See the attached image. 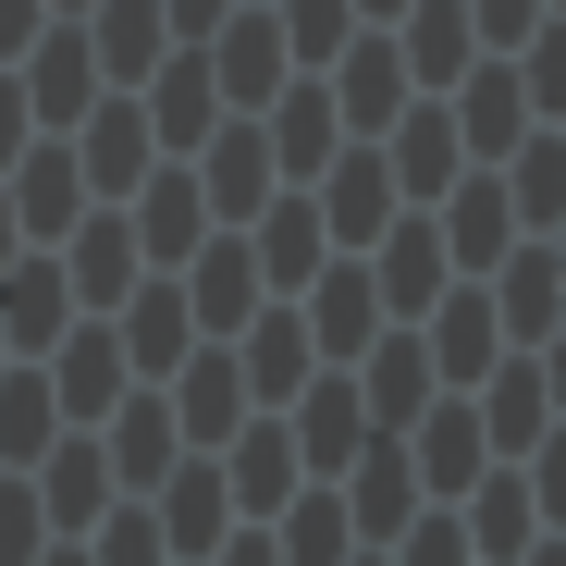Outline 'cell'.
<instances>
[{
  "mask_svg": "<svg viewBox=\"0 0 566 566\" xmlns=\"http://www.w3.org/2000/svg\"><path fill=\"white\" fill-rule=\"evenodd\" d=\"M407 455H419V493H443V505H455V493H468V468L493 455V431H481V407H443V395H431Z\"/></svg>",
  "mask_w": 566,
  "mask_h": 566,
  "instance_id": "83f0119b",
  "label": "cell"
},
{
  "mask_svg": "<svg viewBox=\"0 0 566 566\" xmlns=\"http://www.w3.org/2000/svg\"><path fill=\"white\" fill-rule=\"evenodd\" d=\"M198 148H210V172H198L210 222H247V210L271 198V136H259V124H210Z\"/></svg>",
  "mask_w": 566,
  "mask_h": 566,
  "instance_id": "d4e9b609",
  "label": "cell"
},
{
  "mask_svg": "<svg viewBox=\"0 0 566 566\" xmlns=\"http://www.w3.org/2000/svg\"><path fill=\"white\" fill-rule=\"evenodd\" d=\"M530 542H542V505H530V481L505 468V481H493L481 505H468V554H481V566H517Z\"/></svg>",
  "mask_w": 566,
  "mask_h": 566,
  "instance_id": "d590c367",
  "label": "cell"
},
{
  "mask_svg": "<svg viewBox=\"0 0 566 566\" xmlns=\"http://www.w3.org/2000/svg\"><path fill=\"white\" fill-rule=\"evenodd\" d=\"M505 160H517V185H505V198H517V222H530V234H554V222H566V136L542 124V136H517Z\"/></svg>",
  "mask_w": 566,
  "mask_h": 566,
  "instance_id": "74e56055",
  "label": "cell"
},
{
  "mask_svg": "<svg viewBox=\"0 0 566 566\" xmlns=\"http://www.w3.org/2000/svg\"><path fill=\"white\" fill-rule=\"evenodd\" d=\"M542 407H554L542 369H505V357L481 369V431H493V455H530V443H542Z\"/></svg>",
  "mask_w": 566,
  "mask_h": 566,
  "instance_id": "e575fe53",
  "label": "cell"
},
{
  "mask_svg": "<svg viewBox=\"0 0 566 566\" xmlns=\"http://www.w3.org/2000/svg\"><path fill=\"white\" fill-rule=\"evenodd\" d=\"M283 431H296V455L333 481V468L369 443V407H357V382H296V419H283Z\"/></svg>",
  "mask_w": 566,
  "mask_h": 566,
  "instance_id": "f546056e",
  "label": "cell"
},
{
  "mask_svg": "<svg viewBox=\"0 0 566 566\" xmlns=\"http://www.w3.org/2000/svg\"><path fill=\"white\" fill-rule=\"evenodd\" d=\"M172 455H185L172 407H160V395H124V407H112V481H136V493H148V481H160Z\"/></svg>",
  "mask_w": 566,
  "mask_h": 566,
  "instance_id": "d6a6232c",
  "label": "cell"
},
{
  "mask_svg": "<svg viewBox=\"0 0 566 566\" xmlns=\"http://www.w3.org/2000/svg\"><path fill=\"white\" fill-rule=\"evenodd\" d=\"M247 259H259V283H271V296H296V283L333 259L321 198H259V210H247Z\"/></svg>",
  "mask_w": 566,
  "mask_h": 566,
  "instance_id": "5bb4252c",
  "label": "cell"
},
{
  "mask_svg": "<svg viewBox=\"0 0 566 566\" xmlns=\"http://www.w3.org/2000/svg\"><path fill=\"white\" fill-rule=\"evenodd\" d=\"M38 25H50V0H0V62H25Z\"/></svg>",
  "mask_w": 566,
  "mask_h": 566,
  "instance_id": "c3c4849f",
  "label": "cell"
},
{
  "mask_svg": "<svg viewBox=\"0 0 566 566\" xmlns=\"http://www.w3.org/2000/svg\"><path fill=\"white\" fill-rule=\"evenodd\" d=\"M517 50H530V62H517V86H530V112H542V124H566V25H530Z\"/></svg>",
  "mask_w": 566,
  "mask_h": 566,
  "instance_id": "ab89813d",
  "label": "cell"
},
{
  "mask_svg": "<svg viewBox=\"0 0 566 566\" xmlns=\"http://www.w3.org/2000/svg\"><path fill=\"white\" fill-rule=\"evenodd\" d=\"M517 566H566V530H542V542H530V554H517Z\"/></svg>",
  "mask_w": 566,
  "mask_h": 566,
  "instance_id": "816d5d0a",
  "label": "cell"
},
{
  "mask_svg": "<svg viewBox=\"0 0 566 566\" xmlns=\"http://www.w3.org/2000/svg\"><path fill=\"white\" fill-rule=\"evenodd\" d=\"M148 493H160L148 517H160V542H172V554H210V542H222V517H234V493H222V455H198V468H160Z\"/></svg>",
  "mask_w": 566,
  "mask_h": 566,
  "instance_id": "7402d4cb",
  "label": "cell"
},
{
  "mask_svg": "<svg viewBox=\"0 0 566 566\" xmlns=\"http://www.w3.org/2000/svg\"><path fill=\"white\" fill-rule=\"evenodd\" d=\"M124 222H136V247H148V271H185V259L210 247V198H198V172H185V160H172V172L148 185V198H136Z\"/></svg>",
  "mask_w": 566,
  "mask_h": 566,
  "instance_id": "ffe728a7",
  "label": "cell"
},
{
  "mask_svg": "<svg viewBox=\"0 0 566 566\" xmlns=\"http://www.w3.org/2000/svg\"><path fill=\"white\" fill-rule=\"evenodd\" d=\"M259 136H271V172H296V185H321V160L345 148V112H333V86H296V99H283V112H271Z\"/></svg>",
  "mask_w": 566,
  "mask_h": 566,
  "instance_id": "4dcf8cb0",
  "label": "cell"
},
{
  "mask_svg": "<svg viewBox=\"0 0 566 566\" xmlns=\"http://www.w3.org/2000/svg\"><path fill=\"white\" fill-rule=\"evenodd\" d=\"M222 345H234V369H247V407H296V382L321 369V345H308L296 308H247V333H222Z\"/></svg>",
  "mask_w": 566,
  "mask_h": 566,
  "instance_id": "277c9868",
  "label": "cell"
},
{
  "mask_svg": "<svg viewBox=\"0 0 566 566\" xmlns=\"http://www.w3.org/2000/svg\"><path fill=\"white\" fill-rule=\"evenodd\" d=\"M542 395H554V407H566V321H554V333H542Z\"/></svg>",
  "mask_w": 566,
  "mask_h": 566,
  "instance_id": "f907efd6",
  "label": "cell"
},
{
  "mask_svg": "<svg viewBox=\"0 0 566 566\" xmlns=\"http://www.w3.org/2000/svg\"><path fill=\"white\" fill-rule=\"evenodd\" d=\"M86 50H99V86H136L160 50H172V25H160V0H86Z\"/></svg>",
  "mask_w": 566,
  "mask_h": 566,
  "instance_id": "cb8c5ba5",
  "label": "cell"
},
{
  "mask_svg": "<svg viewBox=\"0 0 566 566\" xmlns=\"http://www.w3.org/2000/svg\"><path fill=\"white\" fill-rule=\"evenodd\" d=\"M517 234H530V222H517V198H505V172H455V185H443V259H455V271H493Z\"/></svg>",
  "mask_w": 566,
  "mask_h": 566,
  "instance_id": "7c38bea8",
  "label": "cell"
},
{
  "mask_svg": "<svg viewBox=\"0 0 566 566\" xmlns=\"http://www.w3.org/2000/svg\"><path fill=\"white\" fill-rule=\"evenodd\" d=\"M13 222L38 234V247H62L74 222H86V160H74V136H25V160H13Z\"/></svg>",
  "mask_w": 566,
  "mask_h": 566,
  "instance_id": "52a82bcc",
  "label": "cell"
},
{
  "mask_svg": "<svg viewBox=\"0 0 566 566\" xmlns=\"http://www.w3.org/2000/svg\"><path fill=\"white\" fill-rule=\"evenodd\" d=\"M62 283H74L86 308H124L136 283H148V247H136V222H124V210L74 222V234H62Z\"/></svg>",
  "mask_w": 566,
  "mask_h": 566,
  "instance_id": "4fadbf2b",
  "label": "cell"
},
{
  "mask_svg": "<svg viewBox=\"0 0 566 566\" xmlns=\"http://www.w3.org/2000/svg\"><path fill=\"white\" fill-rule=\"evenodd\" d=\"M112 333H124V369H148V382H160V369H185V345H210V333H198V308H185V283H172V271H148V283H136Z\"/></svg>",
  "mask_w": 566,
  "mask_h": 566,
  "instance_id": "9a60e30c",
  "label": "cell"
},
{
  "mask_svg": "<svg viewBox=\"0 0 566 566\" xmlns=\"http://www.w3.org/2000/svg\"><path fill=\"white\" fill-rule=\"evenodd\" d=\"M25 136H38V112H25V74H0V172L25 160Z\"/></svg>",
  "mask_w": 566,
  "mask_h": 566,
  "instance_id": "bcb514c9",
  "label": "cell"
},
{
  "mask_svg": "<svg viewBox=\"0 0 566 566\" xmlns=\"http://www.w3.org/2000/svg\"><path fill=\"white\" fill-rule=\"evenodd\" d=\"M530 124H542V112H530V86H517V62H505V50H493V74H481V62L455 74V136H468V160H505Z\"/></svg>",
  "mask_w": 566,
  "mask_h": 566,
  "instance_id": "2e32d148",
  "label": "cell"
},
{
  "mask_svg": "<svg viewBox=\"0 0 566 566\" xmlns=\"http://www.w3.org/2000/svg\"><path fill=\"white\" fill-rule=\"evenodd\" d=\"M382 160H395L407 198H443V185L468 172V136H455V112H395L382 124Z\"/></svg>",
  "mask_w": 566,
  "mask_h": 566,
  "instance_id": "4316f807",
  "label": "cell"
},
{
  "mask_svg": "<svg viewBox=\"0 0 566 566\" xmlns=\"http://www.w3.org/2000/svg\"><path fill=\"white\" fill-rule=\"evenodd\" d=\"M395 210H407V185H395L382 136H345V148L321 160V234H333V247H369Z\"/></svg>",
  "mask_w": 566,
  "mask_h": 566,
  "instance_id": "6da1fadb",
  "label": "cell"
},
{
  "mask_svg": "<svg viewBox=\"0 0 566 566\" xmlns=\"http://www.w3.org/2000/svg\"><path fill=\"white\" fill-rule=\"evenodd\" d=\"M542 25V0H468V38H481V50H517Z\"/></svg>",
  "mask_w": 566,
  "mask_h": 566,
  "instance_id": "ee69618b",
  "label": "cell"
},
{
  "mask_svg": "<svg viewBox=\"0 0 566 566\" xmlns=\"http://www.w3.org/2000/svg\"><path fill=\"white\" fill-rule=\"evenodd\" d=\"M271 542H283V566H345L357 554V517H345V493H296L271 517Z\"/></svg>",
  "mask_w": 566,
  "mask_h": 566,
  "instance_id": "8d00e7d4",
  "label": "cell"
},
{
  "mask_svg": "<svg viewBox=\"0 0 566 566\" xmlns=\"http://www.w3.org/2000/svg\"><path fill=\"white\" fill-rule=\"evenodd\" d=\"M136 112H148V136L185 160V148L210 136V112H222V74H210V50H198V38H185V62L160 50V62H148V99H136Z\"/></svg>",
  "mask_w": 566,
  "mask_h": 566,
  "instance_id": "9c48e42d",
  "label": "cell"
},
{
  "mask_svg": "<svg viewBox=\"0 0 566 566\" xmlns=\"http://www.w3.org/2000/svg\"><path fill=\"white\" fill-rule=\"evenodd\" d=\"M62 136H74V160H86V198H124V185L148 172V148H160L136 99H86V124H62Z\"/></svg>",
  "mask_w": 566,
  "mask_h": 566,
  "instance_id": "ac0fdd59",
  "label": "cell"
},
{
  "mask_svg": "<svg viewBox=\"0 0 566 566\" xmlns=\"http://www.w3.org/2000/svg\"><path fill=\"white\" fill-rule=\"evenodd\" d=\"M62 443V395H50V369H0V455L38 468Z\"/></svg>",
  "mask_w": 566,
  "mask_h": 566,
  "instance_id": "836d02e7",
  "label": "cell"
},
{
  "mask_svg": "<svg viewBox=\"0 0 566 566\" xmlns=\"http://www.w3.org/2000/svg\"><path fill=\"white\" fill-rule=\"evenodd\" d=\"M431 382H443V369H431V345L419 333H369V357H357V407H369V431H407L419 407H431Z\"/></svg>",
  "mask_w": 566,
  "mask_h": 566,
  "instance_id": "30bf717a",
  "label": "cell"
},
{
  "mask_svg": "<svg viewBox=\"0 0 566 566\" xmlns=\"http://www.w3.org/2000/svg\"><path fill=\"white\" fill-rule=\"evenodd\" d=\"M62 308H74V283H62V259H25V271H0V345H62Z\"/></svg>",
  "mask_w": 566,
  "mask_h": 566,
  "instance_id": "1f68e13d",
  "label": "cell"
},
{
  "mask_svg": "<svg viewBox=\"0 0 566 566\" xmlns=\"http://www.w3.org/2000/svg\"><path fill=\"white\" fill-rule=\"evenodd\" d=\"M38 566H86V542H62V554H38Z\"/></svg>",
  "mask_w": 566,
  "mask_h": 566,
  "instance_id": "db71d44e",
  "label": "cell"
},
{
  "mask_svg": "<svg viewBox=\"0 0 566 566\" xmlns=\"http://www.w3.org/2000/svg\"><path fill=\"white\" fill-rule=\"evenodd\" d=\"M50 13H86V0H50Z\"/></svg>",
  "mask_w": 566,
  "mask_h": 566,
  "instance_id": "680465c9",
  "label": "cell"
},
{
  "mask_svg": "<svg viewBox=\"0 0 566 566\" xmlns=\"http://www.w3.org/2000/svg\"><path fill=\"white\" fill-rule=\"evenodd\" d=\"M0 369H13V345H0Z\"/></svg>",
  "mask_w": 566,
  "mask_h": 566,
  "instance_id": "91938a15",
  "label": "cell"
},
{
  "mask_svg": "<svg viewBox=\"0 0 566 566\" xmlns=\"http://www.w3.org/2000/svg\"><path fill=\"white\" fill-rule=\"evenodd\" d=\"M234 419H247V369L210 333V345H185V369H172V431L185 443H234Z\"/></svg>",
  "mask_w": 566,
  "mask_h": 566,
  "instance_id": "8fae6325",
  "label": "cell"
},
{
  "mask_svg": "<svg viewBox=\"0 0 566 566\" xmlns=\"http://www.w3.org/2000/svg\"><path fill=\"white\" fill-rule=\"evenodd\" d=\"M13 247H25V222H13V198H0V271H13Z\"/></svg>",
  "mask_w": 566,
  "mask_h": 566,
  "instance_id": "f5cc1de1",
  "label": "cell"
},
{
  "mask_svg": "<svg viewBox=\"0 0 566 566\" xmlns=\"http://www.w3.org/2000/svg\"><path fill=\"white\" fill-rule=\"evenodd\" d=\"M86 99H99V50H86V25H38V50H25V112H38V136L86 124Z\"/></svg>",
  "mask_w": 566,
  "mask_h": 566,
  "instance_id": "8992f818",
  "label": "cell"
},
{
  "mask_svg": "<svg viewBox=\"0 0 566 566\" xmlns=\"http://www.w3.org/2000/svg\"><path fill=\"white\" fill-rule=\"evenodd\" d=\"M210 554H222V566H283V542H271V517H247V530H222Z\"/></svg>",
  "mask_w": 566,
  "mask_h": 566,
  "instance_id": "7dc6e473",
  "label": "cell"
},
{
  "mask_svg": "<svg viewBox=\"0 0 566 566\" xmlns=\"http://www.w3.org/2000/svg\"><path fill=\"white\" fill-rule=\"evenodd\" d=\"M210 50V74H222V99H271V86H283V62H296V50H283V13H234L222 38H198Z\"/></svg>",
  "mask_w": 566,
  "mask_h": 566,
  "instance_id": "484cf974",
  "label": "cell"
},
{
  "mask_svg": "<svg viewBox=\"0 0 566 566\" xmlns=\"http://www.w3.org/2000/svg\"><path fill=\"white\" fill-rule=\"evenodd\" d=\"M542 247H554V271H566V222H554V234H542Z\"/></svg>",
  "mask_w": 566,
  "mask_h": 566,
  "instance_id": "11a10c76",
  "label": "cell"
},
{
  "mask_svg": "<svg viewBox=\"0 0 566 566\" xmlns=\"http://www.w3.org/2000/svg\"><path fill=\"white\" fill-rule=\"evenodd\" d=\"M395 542H407V566H481V554H468V517H455V505H431V517H407Z\"/></svg>",
  "mask_w": 566,
  "mask_h": 566,
  "instance_id": "7bdbcfd3",
  "label": "cell"
},
{
  "mask_svg": "<svg viewBox=\"0 0 566 566\" xmlns=\"http://www.w3.org/2000/svg\"><path fill=\"white\" fill-rule=\"evenodd\" d=\"M38 517H50V542H86V530L112 517V455L86 443V431H62L38 455Z\"/></svg>",
  "mask_w": 566,
  "mask_h": 566,
  "instance_id": "5b68a950",
  "label": "cell"
},
{
  "mask_svg": "<svg viewBox=\"0 0 566 566\" xmlns=\"http://www.w3.org/2000/svg\"><path fill=\"white\" fill-rule=\"evenodd\" d=\"M530 505H542V530H566V431H542V468H530Z\"/></svg>",
  "mask_w": 566,
  "mask_h": 566,
  "instance_id": "f6af8a7d",
  "label": "cell"
},
{
  "mask_svg": "<svg viewBox=\"0 0 566 566\" xmlns=\"http://www.w3.org/2000/svg\"><path fill=\"white\" fill-rule=\"evenodd\" d=\"M86 566H172V542H160V517H148V505H112V517H99V554H86Z\"/></svg>",
  "mask_w": 566,
  "mask_h": 566,
  "instance_id": "60d3db41",
  "label": "cell"
},
{
  "mask_svg": "<svg viewBox=\"0 0 566 566\" xmlns=\"http://www.w3.org/2000/svg\"><path fill=\"white\" fill-rule=\"evenodd\" d=\"M185 308H198V333H247V308H259V259H247V234H210L198 259H185Z\"/></svg>",
  "mask_w": 566,
  "mask_h": 566,
  "instance_id": "603a6c76",
  "label": "cell"
},
{
  "mask_svg": "<svg viewBox=\"0 0 566 566\" xmlns=\"http://www.w3.org/2000/svg\"><path fill=\"white\" fill-rule=\"evenodd\" d=\"M357 259H369V283H382V321H419V308L443 296V271H455V259H443V222H431V210H395V222L369 234Z\"/></svg>",
  "mask_w": 566,
  "mask_h": 566,
  "instance_id": "7a4b0ae2",
  "label": "cell"
},
{
  "mask_svg": "<svg viewBox=\"0 0 566 566\" xmlns=\"http://www.w3.org/2000/svg\"><path fill=\"white\" fill-rule=\"evenodd\" d=\"M419 321H431L419 345H431V369H443V382H481V369L505 357V321H493V283H443V296H431Z\"/></svg>",
  "mask_w": 566,
  "mask_h": 566,
  "instance_id": "ba28073f",
  "label": "cell"
},
{
  "mask_svg": "<svg viewBox=\"0 0 566 566\" xmlns=\"http://www.w3.org/2000/svg\"><path fill=\"white\" fill-rule=\"evenodd\" d=\"M357 13H407V0H357Z\"/></svg>",
  "mask_w": 566,
  "mask_h": 566,
  "instance_id": "9f6ffc18",
  "label": "cell"
},
{
  "mask_svg": "<svg viewBox=\"0 0 566 566\" xmlns=\"http://www.w3.org/2000/svg\"><path fill=\"white\" fill-rule=\"evenodd\" d=\"M345 38H357V0H283V50H296L308 74H321Z\"/></svg>",
  "mask_w": 566,
  "mask_h": 566,
  "instance_id": "f35d334b",
  "label": "cell"
},
{
  "mask_svg": "<svg viewBox=\"0 0 566 566\" xmlns=\"http://www.w3.org/2000/svg\"><path fill=\"white\" fill-rule=\"evenodd\" d=\"M50 554V517H38V481H0V566H38Z\"/></svg>",
  "mask_w": 566,
  "mask_h": 566,
  "instance_id": "b9f144b4",
  "label": "cell"
},
{
  "mask_svg": "<svg viewBox=\"0 0 566 566\" xmlns=\"http://www.w3.org/2000/svg\"><path fill=\"white\" fill-rule=\"evenodd\" d=\"M395 50H407L419 86H455L468 62H481V38H468V0H407V13H395Z\"/></svg>",
  "mask_w": 566,
  "mask_h": 566,
  "instance_id": "f1b7e54d",
  "label": "cell"
},
{
  "mask_svg": "<svg viewBox=\"0 0 566 566\" xmlns=\"http://www.w3.org/2000/svg\"><path fill=\"white\" fill-rule=\"evenodd\" d=\"M493 271H505V296H493L505 345H542V333L566 321V271H554V247H542V234H517V247H505Z\"/></svg>",
  "mask_w": 566,
  "mask_h": 566,
  "instance_id": "44dd1931",
  "label": "cell"
},
{
  "mask_svg": "<svg viewBox=\"0 0 566 566\" xmlns=\"http://www.w3.org/2000/svg\"><path fill=\"white\" fill-rule=\"evenodd\" d=\"M50 395H62L74 431H86V419H112V407H124V333H112V321L62 333V345H50Z\"/></svg>",
  "mask_w": 566,
  "mask_h": 566,
  "instance_id": "e0dca14e",
  "label": "cell"
},
{
  "mask_svg": "<svg viewBox=\"0 0 566 566\" xmlns=\"http://www.w3.org/2000/svg\"><path fill=\"white\" fill-rule=\"evenodd\" d=\"M345 566H395V554H345Z\"/></svg>",
  "mask_w": 566,
  "mask_h": 566,
  "instance_id": "6f0895ef",
  "label": "cell"
},
{
  "mask_svg": "<svg viewBox=\"0 0 566 566\" xmlns=\"http://www.w3.org/2000/svg\"><path fill=\"white\" fill-rule=\"evenodd\" d=\"M222 13H234V0H160V25H172V38H210Z\"/></svg>",
  "mask_w": 566,
  "mask_h": 566,
  "instance_id": "681fc988",
  "label": "cell"
},
{
  "mask_svg": "<svg viewBox=\"0 0 566 566\" xmlns=\"http://www.w3.org/2000/svg\"><path fill=\"white\" fill-rule=\"evenodd\" d=\"M333 62H345V74H333V112H345V136H382V124L407 112V50H395V38H345Z\"/></svg>",
  "mask_w": 566,
  "mask_h": 566,
  "instance_id": "d6986e66",
  "label": "cell"
},
{
  "mask_svg": "<svg viewBox=\"0 0 566 566\" xmlns=\"http://www.w3.org/2000/svg\"><path fill=\"white\" fill-rule=\"evenodd\" d=\"M296 481H308L296 431H283V419H234V443H222V493H234V517H283V505H296Z\"/></svg>",
  "mask_w": 566,
  "mask_h": 566,
  "instance_id": "3957f363",
  "label": "cell"
},
{
  "mask_svg": "<svg viewBox=\"0 0 566 566\" xmlns=\"http://www.w3.org/2000/svg\"><path fill=\"white\" fill-rule=\"evenodd\" d=\"M554 13H566V0H554Z\"/></svg>",
  "mask_w": 566,
  "mask_h": 566,
  "instance_id": "94428289",
  "label": "cell"
}]
</instances>
